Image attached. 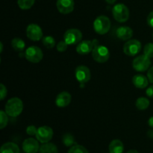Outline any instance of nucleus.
I'll use <instances>...</instances> for the list:
<instances>
[{
  "label": "nucleus",
  "instance_id": "f257e3e1",
  "mask_svg": "<svg viewBox=\"0 0 153 153\" xmlns=\"http://www.w3.org/2000/svg\"><path fill=\"white\" fill-rule=\"evenodd\" d=\"M23 110V103L19 98L13 97L7 100L4 107V111L8 116L16 117L21 114Z\"/></svg>",
  "mask_w": 153,
  "mask_h": 153
},
{
  "label": "nucleus",
  "instance_id": "f03ea898",
  "mask_svg": "<svg viewBox=\"0 0 153 153\" xmlns=\"http://www.w3.org/2000/svg\"><path fill=\"white\" fill-rule=\"evenodd\" d=\"M111 28V20L108 16H99L94 22V29L100 35L107 34Z\"/></svg>",
  "mask_w": 153,
  "mask_h": 153
},
{
  "label": "nucleus",
  "instance_id": "7ed1b4c3",
  "mask_svg": "<svg viewBox=\"0 0 153 153\" xmlns=\"http://www.w3.org/2000/svg\"><path fill=\"white\" fill-rule=\"evenodd\" d=\"M112 14L114 18L118 22H125L129 18V10L126 4L119 3L112 8Z\"/></svg>",
  "mask_w": 153,
  "mask_h": 153
},
{
  "label": "nucleus",
  "instance_id": "20e7f679",
  "mask_svg": "<svg viewBox=\"0 0 153 153\" xmlns=\"http://www.w3.org/2000/svg\"><path fill=\"white\" fill-rule=\"evenodd\" d=\"M92 57L95 61L98 63H105L108 61L110 52L106 46L97 45L92 51Z\"/></svg>",
  "mask_w": 153,
  "mask_h": 153
},
{
  "label": "nucleus",
  "instance_id": "39448f33",
  "mask_svg": "<svg viewBox=\"0 0 153 153\" xmlns=\"http://www.w3.org/2000/svg\"><path fill=\"white\" fill-rule=\"evenodd\" d=\"M25 58L31 63H39L43 58V51L38 46H29L25 51Z\"/></svg>",
  "mask_w": 153,
  "mask_h": 153
},
{
  "label": "nucleus",
  "instance_id": "423d86ee",
  "mask_svg": "<svg viewBox=\"0 0 153 153\" xmlns=\"http://www.w3.org/2000/svg\"><path fill=\"white\" fill-rule=\"evenodd\" d=\"M151 65L150 58L144 54L136 57L132 62V67L136 71L145 72L149 70Z\"/></svg>",
  "mask_w": 153,
  "mask_h": 153
},
{
  "label": "nucleus",
  "instance_id": "0eeeda50",
  "mask_svg": "<svg viewBox=\"0 0 153 153\" xmlns=\"http://www.w3.org/2000/svg\"><path fill=\"white\" fill-rule=\"evenodd\" d=\"M82 40V33L76 28L68 29L64 35V40L68 45L79 44Z\"/></svg>",
  "mask_w": 153,
  "mask_h": 153
},
{
  "label": "nucleus",
  "instance_id": "6e6552de",
  "mask_svg": "<svg viewBox=\"0 0 153 153\" xmlns=\"http://www.w3.org/2000/svg\"><path fill=\"white\" fill-rule=\"evenodd\" d=\"M142 48L141 43L139 40H128L123 46V52L126 55L128 56H134L137 55L140 52Z\"/></svg>",
  "mask_w": 153,
  "mask_h": 153
},
{
  "label": "nucleus",
  "instance_id": "1a4fd4ad",
  "mask_svg": "<svg viewBox=\"0 0 153 153\" xmlns=\"http://www.w3.org/2000/svg\"><path fill=\"white\" fill-rule=\"evenodd\" d=\"M36 138L39 142L42 143H46L50 141L53 137V130L51 127L47 126H43L37 128Z\"/></svg>",
  "mask_w": 153,
  "mask_h": 153
},
{
  "label": "nucleus",
  "instance_id": "9d476101",
  "mask_svg": "<svg viewBox=\"0 0 153 153\" xmlns=\"http://www.w3.org/2000/svg\"><path fill=\"white\" fill-rule=\"evenodd\" d=\"M99 45V41L97 39L93 40H82L76 46V52L80 55H88L92 52L93 49L96 46Z\"/></svg>",
  "mask_w": 153,
  "mask_h": 153
},
{
  "label": "nucleus",
  "instance_id": "9b49d317",
  "mask_svg": "<svg viewBox=\"0 0 153 153\" xmlns=\"http://www.w3.org/2000/svg\"><path fill=\"white\" fill-rule=\"evenodd\" d=\"M75 76L78 82L80 84H85L89 82L91 79V70L88 67L84 65L79 66L76 67L75 71Z\"/></svg>",
  "mask_w": 153,
  "mask_h": 153
},
{
  "label": "nucleus",
  "instance_id": "f8f14e48",
  "mask_svg": "<svg viewBox=\"0 0 153 153\" xmlns=\"http://www.w3.org/2000/svg\"><path fill=\"white\" fill-rule=\"evenodd\" d=\"M26 35L31 40L39 41L43 37V31L38 25L31 23L27 26Z\"/></svg>",
  "mask_w": 153,
  "mask_h": 153
},
{
  "label": "nucleus",
  "instance_id": "ddd939ff",
  "mask_svg": "<svg viewBox=\"0 0 153 153\" xmlns=\"http://www.w3.org/2000/svg\"><path fill=\"white\" fill-rule=\"evenodd\" d=\"M74 0H57L56 6L58 11L63 14H68L74 9Z\"/></svg>",
  "mask_w": 153,
  "mask_h": 153
},
{
  "label": "nucleus",
  "instance_id": "4468645a",
  "mask_svg": "<svg viewBox=\"0 0 153 153\" xmlns=\"http://www.w3.org/2000/svg\"><path fill=\"white\" fill-rule=\"evenodd\" d=\"M40 147L38 140L32 137L25 139L22 143V149L25 153H37L39 152Z\"/></svg>",
  "mask_w": 153,
  "mask_h": 153
},
{
  "label": "nucleus",
  "instance_id": "2eb2a0df",
  "mask_svg": "<svg viewBox=\"0 0 153 153\" xmlns=\"http://www.w3.org/2000/svg\"><path fill=\"white\" fill-rule=\"evenodd\" d=\"M72 100V97L70 93L67 91L58 94L55 99V104L58 108H65L70 104Z\"/></svg>",
  "mask_w": 153,
  "mask_h": 153
},
{
  "label": "nucleus",
  "instance_id": "dca6fc26",
  "mask_svg": "<svg viewBox=\"0 0 153 153\" xmlns=\"http://www.w3.org/2000/svg\"><path fill=\"white\" fill-rule=\"evenodd\" d=\"M117 37L122 40H128L133 36V31L128 26H120L117 29Z\"/></svg>",
  "mask_w": 153,
  "mask_h": 153
},
{
  "label": "nucleus",
  "instance_id": "f3484780",
  "mask_svg": "<svg viewBox=\"0 0 153 153\" xmlns=\"http://www.w3.org/2000/svg\"><path fill=\"white\" fill-rule=\"evenodd\" d=\"M149 82V81L148 78L141 74L135 75L132 78L133 85L139 89H144V88H147Z\"/></svg>",
  "mask_w": 153,
  "mask_h": 153
},
{
  "label": "nucleus",
  "instance_id": "a211bd4d",
  "mask_svg": "<svg viewBox=\"0 0 153 153\" xmlns=\"http://www.w3.org/2000/svg\"><path fill=\"white\" fill-rule=\"evenodd\" d=\"M108 149L110 153H123L124 150L123 143L121 140L115 139L111 142Z\"/></svg>",
  "mask_w": 153,
  "mask_h": 153
},
{
  "label": "nucleus",
  "instance_id": "6ab92c4d",
  "mask_svg": "<svg viewBox=\"0 0 153 153\" xmlns=\"http://www.w3.org/2000/svg\"><path fill=\"white\" fill-rule=\"evenodd\" d=\"M0 153H19V148L16 143L7 142L1 146Z\"/></svg>",
  "mask_w": 153,
  "mask_h": 153
},
{
  "label": "nucleus",
  "instance_id": "aec40b11",
  "mask_svg": "<svg viewBox=\"0 0 153 153\" xmlns=\"http://www.w3.org/2000/svg\"><path fill=\"white\" fill-rule=\"evenodd\" d=\"M11 46L15 51L18 52H22L25 48V43L22 39L15 37L11 40Z\"/></svg>",
  "mask_w": 153,
  "mask_h": 153
},
{
  "label": "nucleus",
  "instance_id": "412c9836",
  "mask_svg": "<svg viewBox=\"0 0 153 153\" xmlns=\"http://www.w3.org/2000/svg\"><path fill=\"white\" fill-rule=\"evenodd\" d=\"M39 153H58L57 146L54 143H43L39 149Z\"/></svg>",
  "mask_w": 153,
  "mask_h": 153
},
{
  "label": "nucleus",
  "instance_id": "4be33fe9",
  "mask_svg": "<svg viewBox=\"0 0 153 153\" xmlns=\"http://www.w3.org/2000/svg\"><path fill=\"white\" fill-rule=\"evenodd\" d=\"M149 104H150V102H149V100L147 98L140 97V98H138L136 100L135 106L138 110L143 111L149 108Z\"/></svg>",
  "mask_w": 153,
  "mask_h": 153
},
{
  "label": "nucleus",
  "instance_id": "5701e85b",
  "mask_svg": "<svg viewBox=\"0 0 153 153\" xmlns=\"http://www.w3.org/2000/svg\"><path fill=\"white\" fill-rule=\"evenodd\" d=\"M35 0H17V4L22 10H28L34 5Z\"/></svg>",
  "mask_w": 153,
  "mask_h": 153
},
{
  "label": "nucleus",
  "instance_id": "b1692460",
  "mask_svg": "<svg viewBox=\"0 0 153 153\" xmlns=\"http://www.w3.org/2000/svg\"><path fill=\"white\" fill-rule=\"evenodd\" d=\"M62 141L64 146H73V144L75 143V138L73 135H72L70 133H67V134H64L62 137Z\"/></svg>",
  "mask_w": 153,
  "mask_h": 153
},
{
  "label": "nucleus",
  "instance_id": "393cba45",
  "mask_svg": "<svg viewBox=\"0 0 153 153\" xmlns=\"http://www.w3.org/2000/svg\"><path fill=\"white\" fill-rule=\"evenodd\" d=\"M43 44L48 49H52L55 46V40L52 36H46L42 40Z\"/></svg>",
  "mask_w": 153,
  "mask_h": 153
},
{
  "label": "nucleus",
  "instance_id": "a878e982",
  "mask_svg": "<svg viewBox=\"0 0 153 153\" xmlns=\"http://www.w3.org/2000/svg\"><path fill=\"white\" fill-rule=\"evenodd\" d=\"M67 153H89V152L82 145L76 144L70 147Z\"/></svg>",
  "mask_w": 153,
  "mask_h": 153
},
{
  "label": "nucleus",
  "instance_id": "bb28decb",
  "mask_svg": "<svg viewBox=\"0 0 153 153\" xmlns=\"http://www.w3.org/2000/svg\"><path fill=\"white\" fill-rule=\"evenodd\" d=\"M8 115L7 114L5 111H0V128L3 129L5 128L8 123Z\"/></svg>",
  "mask_w": 153,
  "mask_h": 153
},
{
  "label": "nucleus",
  "instance_id": "cd10ccee",
  "mask_svg": "<svg viewBox=\"0 0 153 153\" xmlns=\"http://www.w3.org/2000/svg\"><path fill=\"white\" fill-rule=\"evenodd\" d=\"M143 52H144V55L149 57V58H153V43H149L145 45L143 48Z\"/></svg>",
  "mask_w": 153,
  "mask_h": 153
},
{
  "label": "nucleus",
  "instance_id": "c85d7f7f",
  "mask_svg": "<svg viewBox=\"0 0 153 153\" xmlns=\"http://www.w3.org/2000/svg\"><path fill=\"white\" fill-rule=\"evenodd\" d=\"M57 50L59 52H65L67 49V47H68V44L66 43L64 40H62V41L58 42V43L57 44Z\"/></svg>",
  "mask_w": 153,
  "mask_h": 153
},
{
  "label": "nucleus",
  "instance_id": "c756f323",
  "mask_svg": "<svg viewBox=\"0 0 153 153\" xmlns=\"http://www.w3.org/2000/svg\"><path fill=\"white\" fill-rule=\"evenodd\" d=\"M7 91L6 87L4 86L3 84H1L0 85V100L2 101V100H4L6 97H7Z\"/></svg>",
  "mask_w": 153,
  "mask_h": 153
},
{
  "label": "nucleus",
  "instance_id": "7c9ffc66",
  "mask_svg": "<svg viewBox=\"0 0 153 153\" xmlns=\"http://www.w3.org/2000/svg\"><path fill=\"white\" fill-rule=\"evenodd\" d=\"M37 131V128L33 125L29 126L27 127L26 128V133L28 134V135H31V136L36 135Z\"/></svg>",
  "mask_w": 153,
  "mask_h": 153
},
{
  "label": "nucleus",
  "instance_id": "2f4dec72",
  "mask_svg": "<svg viewBox=\"0 0 153 153\" xmlns=\"http://www.w3.org/2000/svg\"><path fill=\"white\" fill-rule=\"evenodd\" d=\"M147 24L153 28V10L149 13L147 16Z\"/></svg>",
  "mask_w": 153,
  "mask_h": 153
},
{
  "label": "nucleus",
  "instance_id": "473e14b6",
  "mask_svg": "<svg viewBox=\"0 0 153 153\" xmlns=\"http://www.w3.org/2000/svg\"><path fill=\"white\" fill-rule=\"evenodd\" d=\"M147 78L149 79V82L153 84V67H151L147 72Z\"/></svg>",
  "mask_w": 153,
  "mask_h": 153
},
{
  "label": "nucleus",
  "instance_id": "72a5a7b5",
  "mask_svg": "<svg viewBox=\"0 0 153 153\" xmlns=\"http://www.w3.org/2000/svg\"><path fill=\"white\" fill-rule=\"evenodd\" d=\"M146 94L147 97H150V98H153V85H151V86H149L146 89Z\"/></svg>",
  "mask_w": 153,
  "mask_h": 153
},
{
  "label": "nucleus",
  "instance_id": "f704fd0d",
  "mask_svg": "<svg viewBox=\"0 0 153 153\" xmlns=\"http://www.w3.org/2000/svg\"><path fill=\"white\" fill-rule=\"evenodd\" d=\"M147 136L149 137V138L153 139V130L152 129L149 130V131H148Z\"/></svg>",
  "mask_w": 153,
  "mask_h": 153
},
{
  "label": "nucleus",
  "instance_id": "c9c22d12",
  "mask_svg": "<svg viewBox=\"0 0 153 153\" xmlns=\"http://www.w3.org/2000/svg\"><path fill=\"white\" fill-rule=\"evenodd\" d=\"M148 124H149V126L153 128V117H151L149 118V120H148Z\"/></svg>",
  "mask_w": 153,
  "mask_h": 153
},
{
  "label": "nucleus",
  "instance_id": "e433bc0d",
  "mask_svg": "<svg viewBox=\"0 0 153 153\" xmlns=\"http://www.w3.org/2000/svg\"><path fill=\"white\" fill-rule=\"evenodd\" d=\"M105 1L106 2L108 3V4H114L115 2H116L117 0H105Z\"/></svg>",
  "mask_w": 153,
  "mask_h": 153
},
{
  "label": "nucleus",
  "instance_id": "4c0bfd02",
  "mask_svg": "<svg viewBox=\"0 0 153 153\" xmlns=\"http://www.w3.org/2000/svg\"><path fill=\"white\" fill-rule=\"evenodd\" d=\"M126 153H139V152H137V150H135V149H131V150L128 151Z\"/></svg>",
  "mask_w": 153,
  "mask_h": 153
},
{
  "label": "nucleus",
  "instance_id": "58836bf2",
  "mask_svg": "<svg viewBox=\"0 0 153 153\" xmlns=\"http://www.w3.org/2000/svg\"><path fill=\"white\" fill-rule=\"evenodd\" d=\"M0 47H1V52H2V49H3V44H2V43H0Z\"/></svg>",
  "mask_w": 153,
  "mask_h": 153
},
{
  "label": "nucleus",
  "instance_id": "ea45409f",
  "mask_svg": "<svg viewBox=\"0 0 153 153\" xmlns=\"http://www.w3.org/2000/svg\"><path fill=\"white\" fill-rule=\"evenodd\" d=\"M152 37H153V34H152Z\"/></svg>",
  "mask_w": 153,
  "mask_h": 153
}]
</instances>
